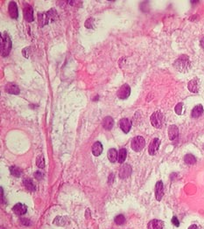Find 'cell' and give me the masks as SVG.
Listing matches in <instances>:
<instances>
[{"label": "cell", "instance_id": "9a60e30c", "mask_svg": "<svg viewBox=\"0 0 204 229\" xmlns=\"http://www.w3.org/2000/svg\"><path fill=\"white\" fill-rule=\"evenodd\" d=\"M26 206L24 204L18 203L13 206V212H14L17 215H24L26 212Z\"/></svg>", "mask_w": 204, "mask_h": 229}, {"label": "cell", "instance_id": "277c9868", "mask_svg": "<svg viewBox=\"0 0 204 229\" xmlns=\"http://www.w3.org/2000/svg\"><path fill=\"white\" fill-rule=\"evenodd\" d=\"M131 149L136 151V152H139L141 151L145 146V141L144 139L143 136H135L132 140H131Z\"/></svg>", "mask_w": 204, "mask_h": 229}, {"label": "cell", "instance_id": "ba28073f", "mask_svg": "<svg viewBox=\"0 0 204 229\" xmlns=\"http://www.w3.org/2000/svg\"><path fill=\"white\" fill-rule=\"evenodd\" d=\"M159 145H160V141L159 138H154L152 142L150 145H149V149H148V151H149V154L153 156L157 153V151L159 150Z\"/></svg>", "mask_w": 204, "mask_h": 229}, {"label": "cell", "instance_id": "9c48e42d", "mask_svg": "<svg viewBox=\"0 0 204 229\" xmlns=\"http://www.w3.org/2000/svg\"><path fill=\"white\" fill-rule=\"evenodd\" d=\"M24 17L27 22L33 21V9L31 5H26L24 8Z\"/></svg>", "mask_w": 204, "mask_h": 229}, {"label": "cell", "instance_id": "cb8c5ba5", "mask_svg": "<svg viewBox=\"0 0 204 229\" xmlns=\"http://www.w3.org/2000/svg\"><path fill=\"white\" fill-rule=\"evenodd\" d=\"M184 161L187 164H195L196 163V158L192 154H187L184 156Z\"/></svg>", "mask_w": 204, "mask_h": 229}, {"label": "cell", "instance_id": "d6986e66", "mask_svg": "<svg viewBox=\"0 0 204 229\" xmlns=\"http://www.w3.org/2000/svg\"><path fill=\"white\" fill-rule=\"evenodd\" d=\"M187 89L190 92L192 93H197L198 92V89H199V85H198V81L196 79H194L192 81H190L188 82V85H187Z\"/></svg>", "mask_w": 204, "mask_h": 229}, {"label": "cell", "instance_id": "f546056e", "mask_svg": "<svg viewBox=\"0 0 204 229\" xmlns=\"http://www.w3.org/2000/svg\"><path fill=\"white\" fill-rule=\"evenodd\" d=\"M34 177L38 179V180H40L42 178H43V174L41 172H39V171H36L35 174H34Z\"/></svg>", "mask_w": 204, "mask_h": 229}, {"label": "cell", "instance_id": "e0dca14e", "mask_svg": "<svg viewBox=\"0 0 204 229\" xmlns=\"http://www.w3.org/2000/svg\"><path fill=\"white\" fill-rule=\"evenodd\" d=\"M103 148L100 142H96L92 146V153L94 154V156H100L103 152Z\"/></svg>", "mask_w": 204, "mask_h": 229}, {"label": "cell", "instance_id": "6da1fadb", "mask_svg": "<svg viewBox=\"0 0 204 229\" xmlns=\"http://www.w3.org/2000/svg\"><path fill=\"white\" fill-rule=\"evenodd\" d=\"M57 17V13L56 11L51 9L50 11H48L47 12H44V13H39L38 14V18H39V22L40 26H44L46 25H47L49 23V20L53 21L55 19V18Z\"/></svg>", "mask_w": 204, "mask_h": 229}, {"label": "cell", "instance_id": "4dcf8cb0", "mask_svg": "<svg viewBox=\"0 0 204 229\" xmlns=\"http://www.w3.org/2000/svg\"><path fill=\"white\" fill-rule=\"evenodd\" d=\"M20 220H21V222H22V224H23V225H27V226L30 225V221H29L28 220H25V219H21Z\"/></svg>", "mask_w": 204, "mask_h": 229}, {"label": "cell", "instance_id": "44dd1931", "mask_svg": "<svg viewBox=\"0 0 204 229\" xmlns=\"http://www.w3.org/2000/svg\"><path fill=\"white\" fill-rule=\"evenodd\" d=\"M117 151L116 149H110L108 150V158L111 163H115L117 160Z\"/></svg>", "mask_w": 204, "mask_h": 229}, {"label": "cell", "instance_id": "603a6c76", "mask_svg": "<svg viewBox=\"0 0 204 229\" xmlns=\"http://www.w3.org/2000/svg\"><path fill=\"white\" fill-rule=\"evenodd\" d=\"M10 171H11V173L12 176H14V177H17V178H19L21 175H22V170L17 166H11L10 167Z\"/></svg>", "mask_w": 204, "mask_h": 229}, {"label": "cell", "instance_id": "ac0fdd59", "mask_svg": "<svg viewBox=\"0 0 204 229\" xmlns=\"http://www.w3.org/2000/svg\"><path fill=\"white\" fill-rule=\"evenodd\" d=\"M5 91L9 94L12 95H19V89L18 88V86L12 83H9L5 86Z\"/></svg>", "mask_w": 204, "mask_h": 229}, {"label": "cell", "instance_id": "5b68a950", "mask_svg": "<svg viewBox=\"0 0 204 229\" xmlns=\"http://www.w3.org/2000/svg\"><path fill=\"white\" fill-rule=\"evenodd\" d=\"M151 123L156 128H160L163 124V114L160 111H156L151 116Z\"/></svg>", "mask_w": 204, "mask_h": 229}, {"label": "cell", "instance_id": "4fadbf2b", "mask_svg": "<svg viewBox=\"0 0 204 229\" xmlns=\"http://www.w3.org/2000/svg\"><path fill=\"white\" fill-rule=\"evenodd\" d=\"M164 223L159 220H153L148 223L147 229H163Z\"/></svg>", "mask_w": 204, "mask_h": 229}, {"label": "cell", "instance_id": "8992f818", "mask_svg": "<svg viewBox=\"0 0 204 229\" xmlns=\"http://www.w3.org/2000/svg\"><path fill=\"white\" fill-rule=\"evenodd\" d=\"M117 97H119L120 99H127L130 95H131V88L128 84H125L118 89L117 93Z\"/></svg>", "mask_w": 204, "mask_h": 229}, {"label": "cell", "instance_id": "ffe728a7", "mask_svg": "<svg viewBox=\"0 0 204 229\" xmlns=\"http://www.w3.org/2000/svg\"><path fill=\"white\" fill-rule=\"evenodd\" d=\"M203 113V107L201 104H199L195 106L192 110V117L193 118H198L200 117Z\"/></svg>", "mask_w": 204, "mask_h": 229}, {"label": "cell", "instance_id": "30bf717a", "mask_svg": "<svg viewBox=\"0 0 204 229\" xmlns=\"http://www.w3.org/2000/svg\"><path fill=\"white\" fill-rule=\"evenodd\" d=\"M163 195H164V189H163V183L161 181L157 182L155 185V197L158 201H160Z\"/></svg>", "mask_w": 204, "mask_h": 229}, {"label": "cell", "instance_id": "484cf974", "mask_svg": "<svg viewBox=\"0 0 204 229\" xmlns=\"http://www.w3.org/2000/svg\"><path fill=\"white\" fill-rule=\"evenodd\" d=\"M37 166L39 168H44L45 167V160H44V156L43 155H40L38 156V158L36 160Z\"/></svg>", "mask_w": 204, "mask_h": 229}, {"label": "cell", "instance_id": "7a4b0ae2", "mask_svg": "<svg viewBox=\"0 0 204 229\" xmlns=\"http://www.w3.org/2000/svg\"><path fill=\"white\" fill-rule=\"evenodd\" d=\"M173 66L179 72L185 73V72H187L190 68V61L187 56L182 55L174 62Z\"/></svg>", "mask_w": 204, "mask_h": 229}, {"label": "cell", "instance_id": "2e32d148", "mask_svg": "<svg viewBox=\"0 0 204 229\" xmlns=\"http://www.w3.org/2000/svg\"><path fill=\"white\" fill-rule=\"evenodd\" d=\"M114 125V120L111 116H106L103 121V126L106 130H111Z\"/></svg>", "mask_w": 204, "mask_h": 229}, {"label": "cell", "instance_id": "d4e9b609", "mask_svg": "<svg viewBox=\"0 0 204 229\" xmlns=\"http://www.w3.org/2000/svg\"><path fill=\"white\" fill-rule=\"evenodd\" d=\"M24 184L29 191H32V192L35 191V185L33 184V181L31 179H25L24 180Z\"/></svg>", "mask_w": 204, "mask_h": 229}, {"label": "cell", "instance_id": "d6a6232c", "mask_svg": "<svg viewBox=\"0 0 204 229\" xmlns=\"http://www.w3.org/2000/svg\"><path fill=\"white\" fill-rule=\"evenodd\" d=\"M201 47L204 48V39H201Z\"/></svg>", "mask_w": 204, "mask_h": 229}, {"label": "cell", "instance_id": "4316f807", "mask_svg": "<svg viewBox=\"0 0 204 229\" xmlns=\"http://www.w3.org/2000/svg\"><path fill=\"white\" fill-rule=\"evenodd\" d=\"M125 222V218L123 214H119L115 218V223L117 225H123Z\"/></svg>", "mask_w": 204, "mask_h": 229}, {"label": "cell", "instance_id": "1f68e13d", "mask_svg": "<svg viewBox=\"0 0 204 229\" xmlns=\"http://www.w3.org/2000/svg\"><path fill=\"white\" fill-rule=\"evenodd\" d=\"M188 229H197V226H195V225H192V226H190L188 227Z\"/></svg>", "mask_w": 204, "mask_h": 229}, {"label": "cell", "instance_id": "3957f363", "mask_svg": "<svg viewBox=\"0 0 204 229\" xmlns=\"http://www.w3.org/2000/svg\"><path fill=\"white\" fill-rule=\"evenodd\" d=\"M0 43H1V54L2 56L5 57L10 53L11 49V41L6 33L1 34V41H0Z\"/></svg>", "mask_w": 204, "mask_h": 229}, {"label": "cell", "instance_id": "f1b7e54d", "mask_svg": "<svg viewBox=\"0 0 204 229\" xmlns=\"http://www.w3.org/2000/svg\"><path fill=\"white\" fill-rule=\"evenodd\" d=\"M172 222H173V224L174 226H180V222H179L177 217L173 216V219H172Z\"/></svg>", "mask_w": 204, "mask_h": 229}, {"label": "cell", "instance_id": "7402d4cb", "mask_svg": "<svg viewBox=\"0 0 204 229\" xmlns=\"http://www.w3.org/2000/svg\"><path fill=\"white\" fill-rule=\"evenodd\" d=\"M126 156H127V150L125 149H121L118 152V156H117L118 163L123 164L126 159Z\"/></svg>", "mask_w": 204, "mask_h": 229}, {"label": "cell", "instance_id": "5bb4252c", "mask_svg": "<svg viewBox=\"0 0 204 229\" xmlns=\"http://www.w3.org/2000/svg\"><path fill=\"white\" fill-rule=\"evenodd\" d=\"M178 136H179V130H178L177 126L171 125L168 128V136H169V139L171 141H173V140H175L176 138L178 137Z\"/></svg>", "mask_w": 204, "mask_h": 229}, {"label": "cell", "instance_id": "52a82bcc", "mask_svg": "<svg viewBox=\"0 0 204 229\" xmlns=\"http://www.w3.org/2000/svg\"><path fill=\"white\" fill-rule=\"evenodd\" d=\"M131 174V167L128 164H125L122 165L119 170V177L120 178H127Z\"/></svg>", "mask_w": 204, "mask_h": 229}, {"label": "cell", "instance_id": "7c38bea8", "mask_svg": "<svg viewBox=\"0 0 204 229\" xmlns=\"http://www.w3.org/2000/svg\"><path fill=\"white\" fill-rule=\"evenodd\" d=\"M9 13H10V16L12 18V19H18L19 17V12H18V6L16 5L15 2H10L9 4Z\"/></svg>", "mask_w": 204, "mask_h": 229}, {"label": "cell", "instance_id": "8fae6325", "mask_svg": "<svg viewBox=\"0 0 204 229\" xmlns=\"http://www.w3.org/2000/svg\"><path fill=\"white\" fill-rule=\"evenodd\" d=\"M120 128L125 133H128L131 128V121L128 118H123L120 121Z\"/></svg>", "mask_w": 204, "mask_h": 229}, {"label": "cell", "instance_id": "83f0119b", "mask_svg": "<svg viewBox=\"0 0 204 229\" xmlns=\"http://www.w3.org/2000/svg\"><path fill=\"white\" fill-rule=\"evenodd\" d=\"M182 108H183V103H178L177 105L175 106V108H174L175 113L177 114H182Z\"/></svg>", "mask_w": 204, "mask_h": 229}]
</instances>
